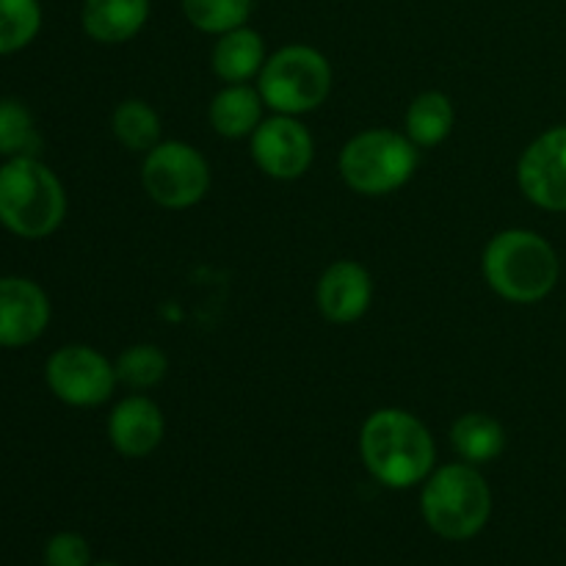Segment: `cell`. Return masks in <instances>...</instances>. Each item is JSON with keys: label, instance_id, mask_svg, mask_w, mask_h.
Wrapping results in <instances>:
<instances>
[{"label": "cell", "instance_id": "cell-10", "mask_svg": "<svg viewBox=\"0 0 566 566\" xmlns=\"http://www.w3.org/2000/svg\"><path fill=\"white\" fill-rule=\"evenodd\" d=\"M315 155L313 136L293 116L276 114L260 122L252 133V158L263 175L274 180H298Z\"/></svg>", "mask_w": 566, "mask_h": 566}, {"label": "cell", "instance_id": "cell-9", "mask_svg": "<svg viewBox=\"0 0 566 566\" xmlns=\"http://www.w3.org/2000/svg\"><path fill=\"white\" fill-rule=\"evenodd\" d=\"M520 191L536 208L566 213V125L542 133L517 164Z\"/></svg>", "mask_w": 566, "mask_h": 566}, {"label": "cell", "instance_id": "cell-17", "mask_svg": "<svg viewBox=\"0 0 566 566\" xmlns=\"http://www.w3.org/2000/svg\"><path fill=\"white\" fill-rule=\"evenodd\" d=\"M451 446L468 464H486L503 453L506 431L490 415L470 412L453 423Z\"/></svg>", "mask_w": 566, "mask_h": 566}, {"label": "cell", "instance_id": "cell-5", "mask_svg": "<svg viewBox=\"0 0 566 566\" xmlns=\"http://www.w3.org/2000/svg\"><path fill=\"white\" fill-rule=\"evenodd\" d=\"M260 97L271 111L285 116L321 108L332 92V66L315 48L291 44L265 59L260 70Z\"/></svg>", "mask_w": 566, "mask_h": 566}, {"label": "cell", "instance_id": "cell-22", "mask_svg": "<svg viewBox=\"0 0 566 566\" xmlns=\"http://www.w3.org/2000/svg\"><path fill=\"white\" fill-rule=\"evenodd\" d=\"M42 28L39 0H0V55L28 48Z\"/></svg>", "mask_w": 566, "mask_h": 566}, {"label": "cell", "instance_id": "cell-19", "mask_svg": "<svg viewBox=\"0 0 566 566\" xmlns=\"http://www.w3.org/2000/svg\"><path fill=\"white\" fill-rule=\"evenodd\" d=\"M116 142L130 153H149L160 144V119L144 99H125L111 116Z\"/></svg>", "mask_w": 566, "mask_h": 566}, {"label": "cell", "instance_id": "cell-8", "mask_svg": "<svg viewBox=\"0 0 566 566\" xmlns=\"http://www.w3.org/2000/svg\"><path fill=\"white\" fill-rule=\"evenodd\" d=\"M44 381L50 392L70 407H99L114 396L119 379L116 365H111L97 348L64 346L50 354Z\"/></svg>", "mask_w": 566, "mask_h": 566}, {"label": "cell", "instance_id": "cell-2", "mask_svg": "<svg viewBox=\"0 0 566 566\" xmlns=\"http://www.w3.org/2000/svg\"><path fill=\"white\" fill-rule=\"evenodd\" d=\"M66 216V193L50 166L25 155L0 166V224L17 238L42 241Z\"/></svg>", "mask_w": 566, "mask_h": 566}, {"label": "cell", "instance_id": "cell-20", "mask_svg": "<svg viewBox=\"0 0 566 566\" xmlns=\"http://www.w3.org/2000/svg\"><path fill=\"white\" fill-rule=\"evenodd\" d=\"M39 147H42V136H39L31 111L20 99H0V155L3 158H25V155L36 158Z\"/></svg>", "mask_w": 566, "mask_h": 566}, {"label": "cell", "instance_id": "cell-12", "mask_svg": "<svg viewBox=\"0 0 566 566\" xmlns=\"http://www.w3.org/2000/svg\"><path fill=\"white\" fill-rule=\"evenodd\" d=\"M374 298L370 274L354 260L329 265L318 282V310L332 324H354L363 318Z\"/></svg>", "mask_w": 566, "mask_h": 566}, {"label": "cell", "instance_id": "cell-6", "mask_svg": "<svg viewBox=\"0 0 566 566\" xmlns=\"http://www.w3.org/2000/svg\"><path fill=\"white\" fill-rule=\"evenodd\" d=\"M340 177L352 191L385 197L407 186L418 166V147L396 130H365L340 153Z\"/></svg>", "mask_w": 566, "mask_h": 566}, {"label": "cell", "instance_id": "cell-24", "mask_svg": "<svg viewBox=\"0 0 566 566\" xmlns=\"http://www.w3.org/2000/svg\"><path fill=\"white\" fill-rule=\"evenodd\" d=\"M92 562V551L88 542L81 534H55L44 547V566H88Z\"/></svg>", "mask_w": 566, "mask_h": 566}, {"label": "cell", "instance_id": "cell-16", "mask_svg": "<svg viewBox=\"0 0 566 566\" xmlns=\"http://www.w3.org/2000/svg\"><path fill=\"white\" fill-rule=\"evenodd\" d=\"M263 97L247 83H230L210 103V125L219 136L243 138L252 136L263 122Z\"/></svg>", "mask_w": 566, "mask_h": 566}, {"label": "cell", "instance_id": "cell-18", "mask_svg": "<svg viewBox=\"0 0 566 566\" xmlns=\"http://www.w3.org/2000/svg\"><path fill=\"white\" fill-rule=\"evenodd\" d=\"M453 103L442 92H423L407 111V136L415 147H437L453 130Z\"/></svg>", "mask_w": 566, "mask_h": 566}, {"label": "cell", "instance_id": "cell-11", "mask_svg": "<svg viewBox=\"0 0 566 566\" xmlns=\"http://www.w3.org/2000/svg\"><path fill=\"white\" fill-rule=\"evenodd\" d=\"M50 324V298L28 276H0V348H25Z\"/></svg>", "mask_w": 566, "mask_h": 566}, {"label": "cell", "instance_id": "cell-7", "mask_svg": "<svg viewBox=\"0 0 566 566\" xmlns=\"http://www.w3.org/2000/svg\"><path fill=\"white\" fill-rule=\"evenodd\" d=\"M144 191L160 208L182 210L197 205L210 188V166L199 149L186 142H164L149 149L142 169Z\"/></svg>", "mask_w": 566, "mask_h": 566}, {"label": "cell", "instance_id": "cell-21", "mask_svg": "<svg viewBox=\"0 0 566 566\" xmlns=\"http://www.w3.org/2000/svg\"><path fill=\"white\" fill-rule=\"evenodd\" d=\"M182 14L197 31L221 36L232 28L247 25L252 0H182Z\"/></svg>", "mask_w": 566, "mask_h": 566}, {"label": "cell", "instance_id": "cell-13", "mask_svg": "<svg viewBox=\"0 0 566 566\" xmlns=\"http://www.w3.org/2000/svg\"><path fill=\"white\" fill-rule=\"evenodd\" d=\"M164 415L155 401L144 396H130L114 407L108 418V440L122 457H149L164 440Z\"/></svg>", "mask_w": 566, "mask_h": 566}, {"label": "cell", "instance_id": "cell-25", "mask_svg": "<svg viewBox=\"0 0 566 566\" xmlns=\"http://www.w3.org/2000/svg\"><path fill=\"white\" fill-rule=\"evenodd\" d=\"M97 566H116V564H97Z\"/></svg>", "mask_w": 566, "mask_h": 566}, {"label": "cell", "instance_id": "cell-14", "mask_svg": "<svg viewBox=\"0 0 566 566\" xmlns=\"http://www.w3.org/2000/svg\"><path fill=\"white\" fill-rule=\"evenodd\" d=\"M147 20L149 0H83V31L99 44L130 42Z\"/></svg>", "mask_w": 566, "mask_h": 566}, {"label": "cell", "instance_id": "cell-1", "mask_svg": "<svg viewBox=\"0 0 566 566\" xmlns=\"http://www.w3.org/2000/svg\"><path fill=\"white\" fill-rule=\"evenodd\" d=\"M359 453L379 484L409 490L434 473V440L415 415L403 409H379L359 434Z\"/></svg>", "mask_w": 566, "mask_h": 566}, {"label": "cell", "instance_id": "cell-3", "mask_svg": "<svg viewBox=\"0 0 566 566\" xmlns=\"http://www.w3.org/2000/svg\"><path fill=\"white\" fill-rule=\"evenodd\" d=\"M484 276L492 291L514 304L547 298L562 276L556 249L531 230L497 232L484 249Z\"/></svg>", "mask_w": 566, "mask_h": 566}, {"label": "cell", "instance_id": "cell-4", "mask_svg": "<svg viewBox=\"0 0 566 566\" xmlns=\"http://www.w3.org/2000/svg\"><path fill=\"white\" fill-rule=\"evenodd\" d=\"M420 509L437 536L473 539L492 514V492L473 464H446L426 479Z\"/></svg>", "mask_w": 566, "mask_h": 566}, {"label": "cell", "instance_id": "cell-15", "mask_svg": "<svg viewBox=\"0 0 566 566\" xmlns=\"http://www.w3.org/2000/svg\"><path fill=\"white\" fill-rule=\"evenodd\" d=\"M265 64V42L254 28L241 25L221 33L213 48V72L227 83H247Z\"/></svg>", "mask_w": 566, "mask_h": 566}, {"label": "cell", "instance_id": "cell-23", "mask_svg": "<svg viewBox=\"0 0 566 566\" xmlns=\"http://www.w3.org/2000/svg\"><path fill=\"white\" fill-rule=\"evenodd\" d=\"M166 370H169V359H166V354L158 346H149V343L125 348L122 357L116 359V379L122 385L136 387V390L155 387L164 379Z\"/></svg>", "mask_w": 566, "mask_h": 566}]
</instances>
